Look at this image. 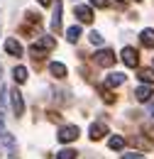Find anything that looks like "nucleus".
<instances>
[{
	"instance_id": "f257e3e1",
	"label": "nucleus",
	"mask_w": 154,
	"mask_h": 159,
	"mask_svg": "<svg viewBox=\"0 0 154 159\" xmlns=\"http://www.w3.org/2000/svg\"><path fill=\"white\" fill-rule=\"evenodd\" d=\"M54 47H57V39H54V37H39V39L29 47V54H32V59L37 61V59H44V54L52 52Z\"/></svg>"
},
{
	"instance_id": "f03ea898",
	"label": "nucleus",
	"mask_w": 154,
	"mask_h": 159,
	"mask_svg": "<svg viewBox=\"0 0 154 159\" xmlns=\"http://www.w3.org/2000/svg\"><path fill=\"white\" fill-rule=\"evenodd\" d=\"M0 149L7 154V157H17V144H15V137L10 132H2L0 135Z\"/></svg>"
},
{
	"instance_id": "7ed1b4c3",
	"label": "nucleus",
	"mask_w": 154,
	"mask_h": 159,
	"mask_svg": "<svg viewBox=\"0 0 154 159\" xmlns=\"http://www.w3.org/2000/svg\"><path fill=\"white\" fill-rule=\"evenodd\" d=\"M59 142H64V144H66V142H74V139L78 137V127L76 125H64V127H61V130H59Z\"/></svg>"
},
{
	"instance_id": "20e7f679",
	"label": "nucleus",
	"mask_w": 154,
	"mask_h": 159,
	"mask_svg": "<svg viewBox=\"0 0 154 159\" xmlns=\"http://www.w3.org/2000/svg\"><path fill=\"white\" fill-rule=\"evenodd\" d=\"M10 98H12V113H15V118H20V115L25 113V100H22V93H20L17 88H12V91H10Z\"/></svg>"
},
{
	"instance_id": "39448f33",
	"label": "nucleus",
	"mask_w": 154,
	"mask_h": 159,
	"mask_svg": "<svg viewBox=\"0 0 154 159\" xmlns=\"http://www.w3.org/2000/svg\"><path fill=\"white\" fill-rule=\"evenodd\" d=\"M93 59H96L98 66H113V64H115V54H113L110 49H100Z\"/></svg>"
},
{
	"instance_id": "423d86ee",
	"label": "nucleus",
	"mask_w": 154,
	"mask_h": 159,
	"mask_svg": "<svg viewBox=\"0 0 154 159\" xmlns=\"http://www.w3.org/2000/svg\"><path fill=\"white\" fill-rule=\"evenodd\" d=\"M122 61H125V66L135 69L137 64H139V54H137V49H132V47H125V49H122Z\"/></svg>"
},
{
	"instance_id": "0eeeda50",
	"label": "nucleus",
	"mask_w": 154,
	"mask_h": 159,
	"mask_svg": "<svg viewBox=\"0 0 154 159\" xmlns=\"http://www.w3.org/2000/svg\"><path fill=\"white\" fill-rule=\"evenodd\" d=\"M105 135H108V125H105V122H93V125H91V139H93V142L103 139Z\"/></svg>"
},
{
	"instance_id": "6e6552de",
	"label": "nucleus",
	"mask_w": 154,
	"mask_h": 159,
	"mask_svg": "<svg viewBox=\"0 0 154 159\" xmlns=\"http://www.w3.org/2000/svg\"><path fill=\"white\" fill-rule=\"evenodd\" d=\"M74 15H76V17L83 22V25H88V22L93 20V12H91V7H86V5H76V7H74Z\"/></svg>"
},
{
	"instance_id": "1a4fd4ad",
	"label": "nucleus",
	"mask_w": 154,
	"mask_h": 159,
	"mask_svg": "<svg viewBox=\"0 0 154 159\" xmlns=\"http://www.w3.org/2000/svg\"><path fill=\"white\" fill-rule=\"evenodd\" d=\"M5 52H7V54H12V57H22V44H20L17 39H12V37H10V39L5 42Z\"/></svg>"
},
{
	"instance_id": "9d476101",
	"label": "nucleus",
	"mask_w": 154,
	"mask_h": 159,
	"mask_svg": "<svg viewBox=\"0 0 154 159\" xmlns=\"http://www.w3.org/2000/svg\"><path fill=\"white\" fill-rule=\"evenodd\" d=\"M152 96H154V91L149 88V86H139V88H135V98L139 100V103H147Z\"/></svg>"
},
{
	"instance_id": "9b49d317",
	"label": "nucleus",
	"mask_w": 154,
	"mask_h": 159,
	"mask_svg": "<svg viewBox=\"0 0 154 159\" xmlns=\"http://www.w3.org/2000/svg\"><path fill=\"white\" fill-rule=\"evenodd\" d=\"M122 83H125V74H120V71L108 74V79H105V86H108V88H115V86H122Z\"/></svg>"
},
{
	"instance_id": "f8f14e48",
	"label": "nucleus",
	"mask_w": 154,
	"mask_h": 159,
	"mask_svg": "<svg viewBox=\"0 0 154 159\" xmlns=\"http://www.w3.org/2000/svg\"><path fill=\"white\" fill-rule=\"evenodd\" d=\"M49 71H52V76H57V79H64V76H66V66L59 64V61H52V64H49Z\"/></svg>"
},
{
	"instance_id": "ddd939ff",
	"label": "nucleus",
	"mask_w": 154,
	"mask_h": 159,
	"mask_svg": "<svg viewBox=\"0 0 154 159\" xmlns=\"http://www.w3.org/2000/svg\"><path fill=\"white\" fill-rule=\"evenodd\" d=\"M52 30L59 32L61 30V2L57 0V7H54V17H52Z\"/></svg>"
},
{
	"instance_id": "4468645a",
	"label": "nucleus",
	"mask_w": 154,
	"mask_h": 159,
	"mask_svg": "<svg viewBox=\"0 0 154 159\" xmlns=\"http://www.w3.org/2000/svg\"><path fill=\"white\" fill-rule=\"evenodd\" d=\"M139 39H142V44H144V47H149V49H152V47H154V30H142Z\"/></svg>"
},
{
	"instance_id": "2eb2a0df",
	"label": "nucleus",
	"mask_w": 154,
	"mask_h": 159,
	"mask_svg": "<svg viewBox=\"0 0 154 159\" xmlns=\"http://www.w3.org/2000/svg\"><path fill=\"white\" fill-rule=\"evenodd\" d=\"M12 76H15V83H25L27 81V69L25 66H15L12 69Z\"/></svg>"
},
{
	"instance_id": "dca6fc26",
	"label": "nucleus",
	"mask_w": 154,
	"mask_h": 159,
	"mask_svg": "<svg viewBox=\"0 0 154 159\" xmlns=\"http://www.w3.org/2000/svg\"><path fill=\"white\" fill-rule=\"evenodd\" d=\"M78 37H81V27H78V25H74V27L66 30V39L69 42H78Z\"/></svg>"
},
{
	"instance_id": "f3484780",
	"label": "nucleus",
	"mask_w": 154,
	"mask_h": 159,
	"mask_svg": "<svg viewBox=\"0 0 154 159\" xmlns=\"http://www.w3.org/2000/svg\"><path fill=\"white\" fill-rule=\"evenodd\" d=\"M108 147H110V149H122V147H125V139L117 137V135H113V137L108 139Z\"/></svg>"
},
{
	"instance_id": "a211bd4d",
	"label": "nucleus",
	"mask_w": 154,
	"mask_h": 159,
	"mask_svg": "<svg viewBox=\"0 0 154 159\" xmlns=\"http://www.w3.org/2000/svg\"><path fill=\"white\" fill-rule=\"evenodd\" d=\"M139 79L144 81V83H154V71L152 69H142L139 71Z\"/></svg>"
},
{
	"instance_id": "6ab92c4d",
	"label": "nucleus",
	"mask_w": 154,
	"mask_h": 159,
	"mask_svg": "<svg viewBox=\"0 0 154 159\" xmlns=\"http://www.w3.org/2000/svg\"><path fill=\"white\" fill-rule=\"evenodd\" d=\"M5 108H7V88L0 91V115H5Z\"/></svg>"
},
{
	"instance_id": "aec40b11",
	"label": "nucleus",
	"mask_w": 154,
	"mask_h": 159,
	"mask_svg": "<svg viewBox=\"0 0 154 159\" xmlns=\"http://www.w3.org/2000/svg\"><path fill=\"white\" fill-rule=\"evenodd\" d=\"M88 39H91V44H96V47H100V44H103V34H100V32H96V30H93V32L88 34Z\"/></svg>"
},
{
	"instance_id": "412c9836",
	"label": "nucleus",
	"mask_w": 154,
	"mask_h": 159,
	"mask_svg": "<svg viewBox=\"0 0 154 159\" xmlns=\"http://www.w3.org/2000/svg\"><path fill=\"white\" fill-rule=\"evenodd\" d=\"M57 159H76V152L74 149H61L57 154Z\"/></svg>"
},
{
	"instance_id": "4be33fe9",
	"label": "nucleus",
	"mask_w": 154,
	"mask_h": 159,
	"mask_svg": "<svg viewBox=\"0 0 154 159\" xmlns=\"http://www.w3.org/2000/svg\"><path fill=\"white\" fill-rule=\"evenodd\" d=\"M122 159H144L142 152H127V154H122Z\"/></svg>"
},
{
	"instance_id": "5701e85b",
	"label": "nucleus",
	"mask_w": 154,
	"mask_h": 159,
	"mask_svg": "<svg viewBox=\"0 0 154 159\" xmlns=\"http://www.w3.org/2000/svg\"><path fill=\"white\" fill-rule=\"evenodd\" d=\"M91 5H96V7H108L110 2H108V0H91Z\"/></svg>"
},
{
	"instance_id": "b1692460",
	"label": "nucleus",
	"mask_w": 154,
	"mask_h": 159,
	"mask_svg": "<svg viewBox=\"0 0 154 159\" xmlns=\"http://www.w3.org/2000/svg\"><path fill=\"white\" fill-rule=\"evenodd\" d=\"M2 132H5V127H2V118H0V135H2Z\"/></svg>"
},
{
	"instance_id": "393cba45",
	"label": "nucleus",
	"mask_w": 154,
	"mask_h": 159,
	"mask_svg": "<svg viewBox=\"0 0 154 159\" xmlns=\"http://www.w3.org/2000/svg\"><path fill=\"white\" fill-rule=\"evenodd\" d=\"M39 2H42V5H49V2H52V0H39Z\"/></svg>"
},
{
	"instance_id": "a878e982",
	"label": "nucleus",
	"mask_w": 154,
	"mask_h": 159,
	"mask_svg": "<svg viewBox=\"0 0 154 159\" xmlns=\"http://www.w3.org/2000/svg\"><path fill=\"white\" fill-rule=\"evenodd\" d=\"M149 113H152V118H154V105H152V110H149Z\"/></svg>"
}]
</instances>
